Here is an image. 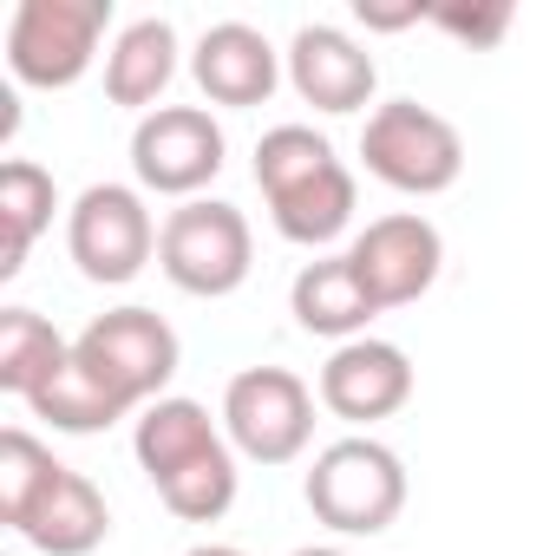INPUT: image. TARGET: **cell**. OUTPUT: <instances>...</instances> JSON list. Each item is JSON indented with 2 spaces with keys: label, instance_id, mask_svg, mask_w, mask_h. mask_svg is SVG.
Returning a JSON list of instances; mask_svg holds the SVG:
<instances>
[{
  "label": "cell",
  "instance_id": "6da1fadb",
  "mask_svg": "<svg viewBox=\"0 0 556 556\" xmlns=\"http://www.w3.org/2000/svg\"><path fill=\"white\" fill-rule=\"evenodd\" d=\"M302 491L334 536H380L406 510V465L380 439H334Z\"/></svg>",
  "mask_w": 556,
  "mask_h": 556
},
{
  "label": "cell",
  "instance_id": "7a4b0ae2",
  "mask_svg": "<svg viewBox=\"0 0 556 556\" xmlns=\"http://www.w3.org/2000/svg\"><path fill=\"white\" fill-rule=\"evenodd\" d=\"M249 262H255V236H249V216L236 203H216V197H197L184 210L164 216V236H157V268L184 295H236L249 282Z\"/></svg>",
  "mask_w": 556,
  "mask_h": 556
},
{
  "label": "cell",
  "instance_id": "3957f363",
  "mask_svg": "<svg viewBox=\"0 0 556 556\" xmlns=\"http://www.w3.org/2000/svg\"><path fill=\"white\" fill-rule=\"evenodd\" d=\"M361 157L380 184H393L406 197H439L465 170V138L432 105L393 99V105H374V118L361 131Z\"/></svg>",
  "mask_w": 556,
  "mask_h": 556
},
{
  "label": "cell",
  "instance_id": "277c9868",
  "mask_svg": "<svg viewBox=\"0 0 556 556\" xmlns=\"http://www.w3.org/2000/svg\"><path fill=\"white\" fill-rule=\"evenodd\" d=\"M105 27H112V0H21V14L8 27V66L21 86L60 92L86 79Z\"/></svg>",
  "mask_w": 556,
  "mask_h": 556
},
{
  "label": "cell",
  "instance_id": "5b68a950",
  "mask_svg": "<svg viewBox=\"0 0 556 556\" xmlns=\"http://www.w3.org/2000/svg\"><path fill=\"white\" fill-rule=\"evenodd\" d=\"M223 432L255 465H289L315 439V393L289 367H242L223 393Z\"/></svg>",
  "mask_w": 556,
  "mask_h": 556
},
{
  "label": "cell",
  "instance_id": "8992f818",
  "mask_svg": "<svg viewBox=\"0 0 556 556\" xmlns=\"http://www.w3.org/2000/svg\"><path fill=\"white\" fill-rule=\"evenodd\" d=\"M73 354H79L125 406L164 400V387H170V374H177V361H184L177 328H170L164 315H151V308H112V315H99V321L73 341Z\"/></svg>",
  "mask_w": 556,
  "mask_h": 556
},
{
  "label": "cell",
  "instance_id": "52a82bcc",
  "mask_svg": "<svg viewBox=\"0 0 556 556\" xmlns=\"http://www.w3.org/2000/svg\"><path fill=\"white\" fill-rule=\"evenodd\" d=\"M157 236L164 229L151 223V210H144V197L131 184H92L66 216V249H73L79 275L86 282H105V289L131 282V275L157 255Z\"/></svg>",
  "mask_w": 556,
  "mask_h": 556
},
{
  "label": "cell",
  "instance_id": "ba28073f",
  "mask_svg": "<svg viewBox=\"0 0 556 556\" xmlns=\"http://www.w3.org/2000/svg\"><path fill=\"white\" fill-rule=\"evenodd\" d=\"M131 170L157 197H190L223 170V125L203 105H157L131 131Z\"/></svg>",
  "mask_w": 556,
  "mask_h": 556
},
{
  "label": "cell",
  "instance_id": "9c48e42d",
  "mask_svg": "<svg viewBox=\"0 0 556 556\" xmlns=\"http://www.w3.org/2000/svg\"><path fill=\"white\" fill-rule=\"evenodd\" d=\"M354 268H361V282L380 308H406L419 302L432 282H439V262H445V242L439 229L419 216V210H400V216H380L354 236Z\"/></svg>",
  "mask_w": 556,
  "mask_h": 556
},
{
  "label": "cell",
  "instance_id": "30bf717a",
  "mask_svg": "<svg viewBox=\"0 0 556 556\" xmlns=\"http://www.w3.org/2000/svg\"><path fill=\"white\" fill-rule=\"evenodd\" d=\"M413 400V361L393 348V341H348L328 354L321 367V406L334 419H354V426H374V419H393L400 406Z\"/></svg>",
  "mask_w": 556,
  "mask_h": 556
},
{
  "label": "cell",
  "instance_id": "8fae6325",
  "mask_svg": "<svg viewBox=\"0 0 556 556\" xmlns=\"http://www.w3.org/2000/svg\"><path fill=\"white\" fill-rule=\"evenodd\" d=\"M190 73H197L210 105H268V92L282 86V53H275L268 34H255L249 21H216L197 40Z\"/></svg>",
  "mask_w": 556,
  "mask_h": 556
},
{
  "label": "cell",
  "instance_id": "7c38bea8",
  "mask_svg": "<svg viewBox=\"0 0 556 556\" xmlns=\"http://www.w3.org/2000/svg\"><path fill=\"white\" fill-rule=\"evenodd\" d=\"M289 86L315 112H361L374 99V86H380V66L341 27H302L289 40Z\"/></svg>",
  "mask_w": 556,
  "mask_h": 556
},
{
  "label": "cell",
  "instance_id": "4fadbf2b",
  "mask_svg": "<svg viewBox=\"0 0 556 556\" xmlns=\"http://www.w3.org/2000/svg\"><path fill=\"white\" fill-rule=\"evenodd\" d=\"M289 308H295V321H302L308 334L341 341V348L361 341L367 321L380 315V302L367 295L354 255H321V262H308V268L295 275V289H289Z\"/></svg>",
  "mask_w": 556,
  "mask_h": 556
},
{
  "label": "cell",
  "instance_id": "5bb4252c",
  "mask_svg": "<svg viewBox=\"0 0 556 556\" xmlns=\"http://www.w3.org/2000/svg\"><path fill=\"white\" fill-rule=\"evenodd\" d=\"M112 530V510L86 471H60V484L40 497V510L21 523V536L47 556H92Z\"/></svg>",
  "mask_w": 556,
  "mask_h": 556
},
{
  "label": "cell",
  "instance_id": "9a60e30c",
  "mask_svg": "<svg viewBox=\"0 0 556 556\" xmlns=\"http://www.w3.org/2000/svg\"><path fill=\"white\" fill-rule=\"evenodd\" d=\"M177 79V27L170 21H131L105 53V99L112 105H157Z\"/></svg>",
  "mask_w": 556,
  "mask_h": 556
},
{
  "label": "cell",
  "instance_id": "2e32d148",
  "mask_svg": "<svg viewBox=\"0 0 556 556\" xmlns=\"http://www.w3.org/2000/svg\"><path fill=\"white\" fill-rule=\"evenodd\" d=\"M268 216H275V229H282L289 242H302V249L334 242V236L354 223V170L334 157V164L315 170L308 184H295V190H282V197H268Z\"/></svg>",
  "mask_w": 556,
  "mask_h": 556
},
{
  "label": "cell",
  "instance_id": "e0dca14e",
  "mask_svg": "<svg viewBox=\"0 0 556 556\" xmlns=\"http://www.w3.org/2000/svg\"><path fill=\"white\" fill-rule=\"evenodd\" d=\"M216 445H223V432L210 426V413L197 400H151L144 419H138V432H131V452L151 471V484L170 478V471H184L190 458H203Z\"/></svg>",
  "mask_w": 556,
  "mask_h": 556
},
{
  "label": "cell",
  "instance_id": "ac0fdd59",
  "mask_svg": "<svg viewBox=\"0 0 556 556\" xmlns=\"http://www.w3.org/2000/svg\"><path fill=\"white\" fill-rule=\"evenodd\" d=\"M66 361H73V348L53 334L47 315H34V308H8V315H0V393L34 400Z\"/></svg>",
  "mask_w": 556,
  "mask_h": 556
},
{
  "label": "cell",
  "instance_id": "d6986e66",
  "mask_svg": "<svg viewBox=\"0 0 556 556\" xmlns=\"http://www.w3.org/2000/svg\"><path fill=\"white\" fill-rule=\"evenodd\" d=\"M27 406H34V419H47L53 432H105V426H118V419L131 413V406H125V400H118V393H112L79 354H73V361H66L34 400H27Z\"/></svg>",
  "mask_w": 556,
  "mask_h": 556
},
{
  "label": "cell",
  "instance_id": "ffe728a7",
  "mask_svg": "<svg viewBox=\"0 0 556 556\" xmlns=\"http://www.w3.org/2000/svg\"><path fill=\"white\" fill-rule=\"evenodd\" d=\"M53 177L34 164V157H14L8 170H0V223H8V255H0V275H21L34 236L53 223Z\"/></svg>",
  "mask_w": 556,
  "mask_h": 556
},
{
  "label": "cell",
  "instance_id": "44dd1931",
  "mask_svg": "<svg viewBox=\"0 0 556 556\" xmlns=\"http://www.w3.org/2000/svg\"><path fill=\"white\" fill-rule=\"evenodd\" d=\"M60 458L34 439V432H21V426H8L0 432V523H27L34 510H40V497L60 484Z\"/></svg>",
  "mask_w": 556,
  "mask_h": 556
},
{
  "label": "cell",
  "instance_id": "7402d4cb",
  "mask_svg": "<svg viewBox=\"0 0 556 556\" xmlns=\"http://www.w3.org/2000/svg\"><path fill=\"white\" fill-rule=\"evenodd\" d=\"M157 497H164V510L184 517V523H216V517L236 504V452L216 445V452L190 458L184 471L157 478Z\"/></svg>",
  "mask_w": 556,
  "mask_h": 556
},
{
  "label": "cell",
  "instance_id": "603a6c76",
  "mask_svg": "<svg viewBox=\"0 0 556 556\" xmlns=\"http://www.w3.org/2000/svg\"><path fill=\"white\" fill-rule=\"evenodd\" d=\"M328 164H334V144H328L315 125H275V131H262V144H255V184H262V197H282V190L308 184V177L328 170Z\"/></svg>",
  "mask_w": 556,
  "mask_h": 556
},
{
  "label": "cell",
  "instance_id": "cb8c5ba5",
  "mask_svg": "<svg viewBox=\"0 0 556 556\" xmlns=\"http://www.w3.org/2000/svg\"><path fill=\"white\" fill-rule=\"evenodd\" d=\"M432 21H439L445 34L471 40V47H497V40L510 34V8H439Z\"/></svg>",
  "mask_w": 556,
  "mask_h": 556
},
{
  "label": "cell",
  "instance_id": "d4e9b609",
  "mask_svg": "<svg viewBox=\"0 0 556 556\" xmlns=\"http://www.w3.org/2000/svg\"><path fill=\"white\" fill-rule=\"evenodd\" d=\"M190 556H242V549H236V543H197Z\"/></svg>",
  "mask_w": 556,
  "mask_h": 556
},
{
  "label": "cell",
  "instance_id": "484cf974",
  "mask_svg": "<svg viewBox=\"0 0 556 556\" xmlns=\"http://www.w3.org/2000/svg\"><path fill=\"white\" fill-rule=\"evenodd\" d=\"M295 556H348V549H334V543H308V549H295Z\"/></svg>",
  "mask_w": 556,
  "mask_h": 556
}]
</instances>
